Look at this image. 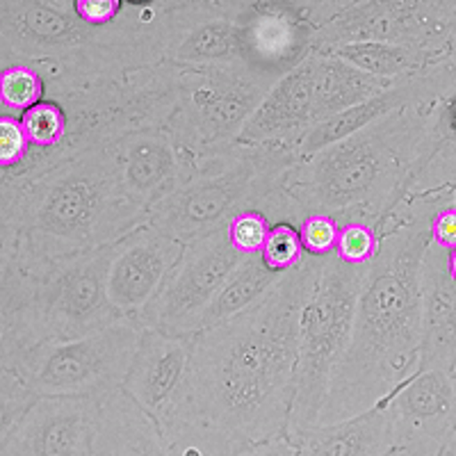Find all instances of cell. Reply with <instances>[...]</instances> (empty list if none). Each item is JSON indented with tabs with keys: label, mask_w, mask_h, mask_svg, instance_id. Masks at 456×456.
Masks as SVG:
<instances>
[{
	"label": "cell",
	"mask_w": 456,
	"mask_h": 456,
	"mask_svg": "<svg viewBox=\"0 0 456 456\" xmlns=\"http://www.w3.org/2000/svg\"><path fill=\"white\" fill-rule=\"evenodd\" d=\"M176 67V110L167 121L178 149L197 165L238 144L244 126L276 80L244 62L222 67Z\"/></svg>",
	"instance_id": "9c48e42d"
},
{
	"label": "cell",
	"mask_w": 456,
	"mask_h": 456,
	"mask_svg": "<svg viewBox=\"0 0 456 456\" xmlns=\"http://www.w3.org/2000/svg\"><path fill=\"white\" fill-rule=\"evenodd\" d=\"M447 272H450V279L456 283V249L447 251Z\"/></svg>",
	"instance_id": "60d3db41"
},
{
	"label": "cell",
	"mask_w": 456,
	"mask_h": 456,
	"mask_svg": "<svg viewBox=\"0 0 456 456\" xmlns=\"http://www.w3.org/2000/svg\"><path fill=\"white\" fill-rule=\"evenodd\" d=\"M46 99L42 73L28 64H12L0 71V105L7 114L21 117Z\"/></svg>",
	"instance_id": "f1b7e54d"
},
{
	"label": "cell",
	"mask_w": 456,
	"mask_h": 456,
	"mask_svg": "<svg viewBox=\"0 0 456 456\" xmlns=\"http://www.w3.org/2000/svg\"><path fill=\"white\" fill-rule=\"evenodd\" d=\"M434 105L386 114L347 140L299 160L285 178L301 219L329 215L338 226L365 224L377 231L418 176Z\"/></svg>",
	"instance_id": "5b68a950"
},
{
	"label": "cell",
	"mask_w": 456,
	"mask_h": 456,
	"mask_svg": "<svg viewBox=\"0 0 456 456\" xmlns=\"http://www.w3.org/2000/svg\"><path fill=\"white\" fill-rule=\"evenodd\" d=\"M30 153V142L19 117L14 114H0V171L16 169L23 165Z\"/></svg>",
	"instance_id": "d590c367"
},
{
	"label": "cell",
	"mask_w": 456,
	"mask_h": 456,
	"mask_svg": "<svg viewBox=\"0 0 456 456\" xmlns=\"http://www.w3.org/2000/svg\"><path fill=\"white\" fill-rule=\"evenodd\" d=\"M447 46H450V53H452V55H456V21H454V26H452V32H450V44H447Z\"/></svg>",
	"instance_id": "b9f144b4"
},
{
	"label": "cell",
	"mask_w": 456,
	"mask_h": 456,
	"mask_svg": "<svg viewBox=\"0 0 456 456\" xmlns=\"http://www.w3.org/2000/svg\"><path fill=\"white\" fill-rule=\"evenodd\" d=\"M456 0H342L331 21L317 30L315 51L349 44H393L450 51Z\"/></svg>",
	"instance_id": "7c38bea8"
},
{
	"label": "cell",
	"mask_w": 456,
	"mask_h": 456,
	"mask_svg": "<svg viewBox=\"0 0 456 456\" xmlns=\"http://www.w3.org/2000/svg\"><path fill=\"white\" fill-rule=\"evenodd\" d=\"M292 445L297 456H390L395 454L384 409L336 422L320 425L299 436Z\"/></svg>",
	"instance_id": "d4e9b609"
},
{
	"label": "cell",
	"mask_w": 456,
	"mask_h": 456,
	"mask_svg": "<svg viewBox=\"0 0 456 456\" xmlns=\"http://www.w3.org/2000/svg\"><path fill=\"white\" fill-rule=\"evenodd\" d=\"M3 69H5V67H0V71H3ZM0 114H7V112H5V108H3V105H0Z\"/></svg>",
	"instance_id": "ee69618b"
},
{
	"label": "cell",
	"mask_w": 456,
	"mask_h": 456,
	"mask_svg": "<svg viewBox=\"0 0 456 456\" xmlns=\"http://www.w3.org/2000/svg\"><path fill=\"white\" fill-rule=\"evenodd\" d=\"M299 162L290 144H238L197 162L194 174L158 203L149 224L183 247L219 233L240 213H260L272 226L299 228V217L285 194L288 171Z\"/></svg>",
	"instance_id": "8992f818"
},
{
	"label": "cell",
	"mask_w": 456,
	"mask_h": 456,
	"mask_svg": "<svg viewBox=\"0 0 456 456\" xmlns=\"http://www.w3.org/2000/svg\"><path fill=\"white\" fill-rule=\"evenodd\" d=\"M94 456H174L165 436L149 415L124 393L101 404L94 436Z\"/></svg>",
	"instance_id": "cb8c5ba5"
},
{
	"label": "cell",
	"mask_w": 456,
	"mask_h": 456,
	"mask_svg": "<svg viewBox=\"0 0 456 456\" xmlns=\"http://www.w3.org/2000/svg\"><path fill=\"white\" fill-rule=\"evenodd\" d=\"M381 409L395 452L441 456L456 436V374L420 370Z\"/></svg>",
	"instance_id": "9a60e30c"
},
{
	"label": "cell",
	"mask_w": 456,
	"mask_h": 456,
	"mask_svg": "<svg viewBox=\"0 0 456 456\" xmlns=\"http://www.w3.org/2000/svg\"><path fill=\"white\" fill-rule=\"evenodd\" d=\"M429 242L443 251L456 249V203L443 206L429 222Z\"/></svg>",
	"instance_id": "74e56055"
},
{
	"label": "cell",
	"mask_w": 456,
	"mask_h": 456,
	"mask_svg": "<svg viewBox=\"0 0 456 456\" xmlns=\"http://www.w3.org/2000/svg\"><path fill=\"white\" fill-rule=\"evenodd\" d=\"M10 249H12V238H10V233L5 231V226L0 224V260L5 258V254Z\"/></svg>",
	"instance_id": "ab89813d"
},
{
	"label": "cell",
	"mask_w": 456,
	"mask_h": 456,
	"mask_svg": "<svg viewBox=\"0 0 456 456\" xmlns=\"http://www.w3.org/2000/svg\"><path fill=\"white\" fill-rule=\"evenodd\" d=\"M390 456H415V454H402V452H395V454H390Z\"/></svg>",
	"instance_id": "7bdbcfd3"
},
{
	"label": "cell",
	"mask_w": 456,
	"mask_h": 456,
	"mask_svg": "<svg viewBox=\"0 0 456 456\" xmlns=\"http://www.w3.org/2000/svg\"><path fill=\"white\" fill-rule=\"evenodd\" d=\"M420 370L456 374V283L447 272V251L431 242L422 258Z\"/></svg>",
	"instance_id": "7402d4cb"
},
{
	"label": "cell",
	"mask_w": 456,
	"mask_h": 456,
	"mask_svg": "<svg viewBox=\"0 0 456 456\" xmlns=\"http://www.w3.org/2000/svg\"><path fill=\"white\" fill-rule=\"evenodd\" d=\"M176 37L167 62L222 67L242 62L235 0H176Z\"/></svg>",
	"instance_id": "ffe728a7"
},
{
	"label": "cell",
	"mask_w": 456,
	"mask_h": 456,
	"mask_svg": "<svg viewBox=\"0 0 456 456\" xmlns=\"http://www.w3.org/2000/svg\"><path fill=\"white\" fill-rule=\"evenodd\" d=\"M37 395L16 372H0V443L12 434L23 415L35 406Z\"/></svg>",
	"instance_id": "1f68e13d"
},
{
	"label": "cell",
	"mask_w": 456,
	"mask_h": 456,
	"mask_svg": "<svg viewBox=\"0 0 456 456\" xmlns=\"http://www.w3.org/2000/svg\"><path fill=\"white\" fill-rule=\"evenodd\" d=\"M101 402L39 397L0 443V456H94Z\"/></svg>",
	"instance_id": "e0dca14e"
},
{
	"label": "cell",
	"mask_w": 456,
	"mask_h": 456,
	"mask_svg": "<svg viewBox=\"0 0 456 456\" xmlns=\"http://www.w3.org/2000/svg\"><path fill=\"white\" fill-rule=\"evenodd\" d=\"M297 231H299L301 247L313 258H329V256L336 254L340 226L329 215H308V217L301 219Z\"/></svg>",
	"instance_id": "e575fe53"
},
{
	"label": "cell",
	"mask_w": 456,
	"mask_h": 456,
	"mask_svg": "<svg viewBox=\"0 0 456 456\" xmlns=\"http://www.w3.org/2000/svg\"><path fill=\"white\" fill-rule=\"evenodd\" d=\"M365 267L340 263L336 254L320 258L315 285L299 320L295 402L285 434L292 443L320 425L333 372L352 340Z\"/></svg>",
	"instance_id": "52a82bcc"
},
{
	"label": "cell",
	"mask_w": 456,
	"mask_h": 456,
	"mask_svg": "<svg viewBox=\"0 0 456 456\" xmlns=\"http://www.w3.org/2000/svg\"><path fill=\"white\" fill-rule=\"evenodd\" d=\"M0 224L30 274L124 240L149 224L126 199L108 146L85 151L23 183Z\"/></svg>",
	"instance_id": "277c9868"
},
{
	"label": "cell",
	"mask_w": 456,
	"mask_h": 456,
	"mask_svg": "<svg viewBox=\"0 0 456 456\" xmlns=\"http://www.w3.org/2000/svg\"><path fill=\"white\" fill-rule=\"evenodd\" d=\"M315 101V53L299 67L285 73L283 78L267 92L263 103L244 126L238 142L242 144H299V140L315 126L313 117Z\"/></svg>",
	"instance_id": "44dd1931"
},
{
	"label": "cell",
	"mask_w": 456,
	"mask_h": 456,
	"mask_svg": "<svg viewBox=\"0 0 456 456\" xmlns=\"http://www.w3.org/2000/svg\"><path fill=\"white\" fill-rule=\"evenodd\" d=\"M73 7H76L80 21L92 28H103L117 21L124 0H73Z\"/></svg>",
	"instance_id": "8d00e7d4"
},
{
	"label": "cell",
	"mask_w": 456,
	"mask_h": 456,
	"mask_svg": "<svg viewBox=\"0 0 456 456\" xmlns=\"http://www.w3.org/2000/svg\"><path fill=\"white\" fill-rule=\"evenodd\" d=\"M140 333L135 320H119L80 340L42 342L16 374L37 397H89L103 404L124 386Z\"/></svg>",
	"instance_id": "30bf717a"
},
{
	"label": "cell",
	"mask_w": 456,
	"mask_h": 456,
	"mask_svg": "<svg viewBox=\"0 0 456 456\" xmlns=\"http://www.w3.org/2000/svg\"><path fill=\"white\" fill-rule=\"evenodd\" d=\"M242 260L244 256L228 242L226 228L185 244L158 295L137 317V324L169 336L194 338L213 299Z\"/></svg>",
	"instance_id": "5bb4252c"
},
{
	"label": "cell",
	"mask_w": 456,
	"mask_h": 456,
	"mask_svg": "<svg viewBox=\"0 0 456 456\" xmlns=\"http://www.w3.org/2000/svg\"><path fill=\"white\" fill-rule=\"evenodd\" d=\"M67 114V137L53 149L57 162L101 149L135 130L158 128L176 110V67L137 69L99 80L64 99L53 101Z\"/></svg>",
	"instance_id": "ba28073f"
},
{
	"label": "cell",
	"mask_w": 456,
	"mask_h": 456,
	"mask_svg": "<svg viewBox=\"0 0 456 456\" xmlns=\"http://www.w3.org/2000/svg\"><path fill=\"white\" fill-rule=\"evenodd\" d=\"M181 254L183 244L151 224L119 240L108 274V297L121 317L137 322Z\"/></svg>",
	"instance_id": "d6986e66"
},
{
	"label": "cell",
	"mask_w": 456,
	"mask_h": 456,
	"mask_svg": "<svg viewBox=\"0 0 456 456\" xmlns=\"http://www.w3.org/2000/svg\"><path fill=\"white\" fill-rule=\"evenodd\" d=\"M379 244H381V238H379V233L372 226L347 224V226H340L336 258L345 265L365 267V265H370L377 258Z\"/></svg>",
	"instance_id": "d6a6232c"
},
{
	"label": "cell",
	"mask_w": 456,
	"mask_h": 456,
	"mask_svg": "<svg viewBox=\"0 0 456 456\" xmlns=\"http://www.w3.org/2000/svg\"><path fill=\"white\" fill-rule=\"evenodd\" d=\"M270 231V219L260 213H251V210L235 215L226 226L228 242H231V247H233L240 256H244V258L260 256Z\"/></svg>",
	"instance_id": "836d02e7"
},
{
	"label": "cell",
	"mask_w": 456,
	"mask_h": 456,
	"mask_svg": "<svg viewBox=\"0 0 456 456\" xmlns=\"http://www.w3.org/2000/svg\"><path fill=\"white\" fill-rule=\"evenodd\" d=\"M320 258L306 254L254 306L194 336L178 404L162 427L174 456H238L288 434L299 320Z\"/></svg>",
	"instance_id": "6da1fadb"
},
{
	"label": "cell",
	"mask_w": 456,
	"mask_h": 456,
	"mask_svg": "<svg viewBox=\"0 0 456 456\" xmlns=\"http://www.w3.org/2000/svg\"><path fill=\"white\" fill-rule=\"evenodd\" d=\"M32 149L53 151L67 137V114L53 101H42L19 117Z\"/></svg>",
	"instance_id": "f546056e"
},
{
	"label": "cell",
	"mask_w": 456,
	"mask_h": 456,
	"mask_svg": "<svg viewBox=\"0 0 456 456\" xmlns=\"http://www.w3.org/2000/svg\"><path fill=\"white\" fill-rule=\"evenodd\" d=\"M194 338L169 336L156 329H142L135 356L121 386L158 429L169 422L181 397L192 358Z\"/></svg>",
	"instance_id": "ac0fdd59"
},
{
	"label": "cell",
	"mask_w": 456,
	"mask_h": 456,
	"mask_svg": "<svg viewBox=\"0 0 456 456\" xmlns=\"http://www.w3.org/2000/svg\"><path fill=\"white\" fill-rule=\"evenodd\" d=\"M238 456H297V447L292 445V441L288 436H281L274 441H267L263 445H256L251 450L242 452Z\"/></svg>",
	"instance_id": "f35d334b"
},
{
	"label": "cell",
	"mask_w": 456,
	"mask_h": 456,
	"mask_svg": "<svg viewBox=\"0 0 456 456\" xmlns=\"http://www.w3.org/2000/svg\"><path fill=\"white\" fill-rule=\"evenodd\" d=\"M393 83L395 80L358 71L327 53H315V101H313L315 126L384 94Z\"/></svg>",
	"instance_id": "484cf974"
},
{
	"label": "cell",
	"mask_w": 456,
	"mask_h": 456,
	"mask_svg": "<svg viewBox=\"0 0 456 456\" xmlns=\"http://www.w3.org/2000/svg\"><path fill=\"white\" fill-rule=\"evenodd\" d=\"M324 53L358 71L384 80L413 76L450 55V51H427V48L393 46V44H349V46L331 48Z\"/></svg>",
	"instance_id": "4316f807"
},
{
	"label": "cell",
	"mask_w": 456,
	"mask_h": 456,
	"mask_svg": "<svg viewBox=\"0 0 456 456\" xmlns=\"http://www.w3.org/2000/svg\"><path fill=\"white\" fill-rule=\"evenodd\" d=\"M174 37V0H124L117 21L103 28L80 21L73 0H0V67H35L46 85L44 101L158 67Z\"/></svg>",
	"instance_id": "3957f363"
},
{
	"label": "cell",
	"mask_w": 456,
	"mask_h": 456,
	"mask_svg": "<svg viewBox=\"0 0 456 456\" xmlns=\"http://www.w3.org/2000/svg\"><path fill=\"white\" fill-rule=\"evenodd\" d=\"M342 0H235L242 62L279 83L315 51Z\"/></svg>",
	"instance_id": "4fadbf2b"
},
{
	"label": "cell",
	"mask_w": 456,
	"mask_h": 456,
	"mask_svg": "<svg viewBox=\"0 0 456 456\" xmlns=\"http://www.w3.org/2000/svg\"><path fill=\"white\" fill-rule=\"evenodd\" d=\"M42 342L37 279L12 249L0 267V372H16L23 358Z\"/></svg>",
	"instance_id": "603a6c76"
},
{
	"label": "cell",
	"mask_w": 456,
	"mask_h": 456,
	"mask_svg": "<svg viewBox=\"0 0 456 456\" xmlns=\"http://www.w3.org/2000/svg\"><path fill=\"white\" fill-rule=\"evenodd\" d=\"M119 242L60 260L37 272V308L44 342L94 336L126 320L108 297V274Z\"/></svg>",
	"instance_id": "8fae6325"
},
{
	"label": "cell",
	"mask_w": 456,
	"mask_h": 456,
	"mask_svg": "<svg viewBox=\"0 0 456 456\" xmlns=\"http://www.w3.org/2000/svg\"><path fill=\"white\" fill-rule=\"evenodd\" d=\"M121 190L130 203L151 213L194 174V162L178 149L167 126L135 130L108 144Z\"/></svg>",
	"instance_id": "2e32d148"
},
{
	"label": "cell",
	"mask_w": 456,
	"mask_h": 456,
	"mask_svg": "<svg viewBox=\"0 0 456 456\" xmlns=\"http://www.w3.org/2000/svg\"><path fill=\"white\" fill-rule=\"evenodd\" d=\"M281 276L283 274H279V272L267 270L260 256L244 258L238 270L228 276L226 283L222 285V290L217 292L210 308L206 311V315L201 320V327H199V333L206 331V329L219 327L224 322L233 320L235 315H240V313H244L249 306H254L256 301L270 290Z\"/></svg>",
	"instance_id": "83f0119b"
},
{
	"label": "cell",
	"mask_w": 456,
	"mask_h": 456,
	"mask_svg": "<svg viewBox=\"0 0 456 456\" xmlns=\"http://www.w3.org/2000/svg\"><path fill=\"white\" fill-rule=\"evenodd\" d=\"M260 258H263L267 270L279 272V274L301 267V263L306 260V251L301 247L299 231L288 226V224L272 226L263 251H260Z\"/></svg>",
	"instance_id": "4dcf8cb0"
},
{
	"label": "cell",
	"mask_w": 456,
	"mask_h": 456,
	"mask_svg": "<svg viewBox=\"0 0 456 456\" xmlns=\"http://www.w3.org/2000/svg\"><path fill=\"white\" fill-rule=\"evenodd\" d=\"M402 201L411 219L381 235L377 258L365 267L352 340L333 372L320 425L379 409L420 372L422 258L429 247L431 217L454 199L404 197Z\"/></svg>",
	"instance_id": "7a4b0ae2"
}]
</instances>
